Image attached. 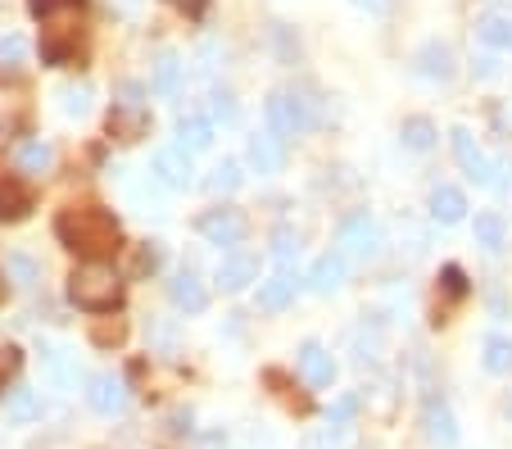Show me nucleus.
Masks as SVG:
<instances>
[{
  "label": "nucleus",
  "instance_id": "nucleus-1",
  "mask_svg": "<svg viewBox=\"0 0 512 449\" xmlns=\"http://www.w3.org/2000/svg\"><path fill=\"white\" fill-rule=\"evenodd\" d=\"M59 241L68 245L73 254H82V264H105V259H114L118 254V241H123V232H118V218L109 214V209L100 205H73L59 214L55 223Z\"/></svg>",
  "mask_w": 512,
  "mask_h": 449
},
{
  "label": "nucleus",
  "instance_id": "nucleus-2",
  "mask_svg": "<svg viewBox=\"0 0 512 449\" xmlns=\"http://www.w3.org/2000/svg\"><path fill=\"white\" fill-rule=\"evenodd\" d=\"M28 5L41 19V59L64 64L87 28V0H28Z\"/></svg>",
  "mask_w": 512,
  "mask_h": 449
},
{
  "label": "nucleus",
  "instance_id": "nucleus-3",
  "mask_svg": "<svg viewBox=\"0 0 512 449\" xmlns=\"http://www.w3.org/2000/svg\"><path fill=\"white\" fill-rule=\"evenodd\" d=\"M68 300L87 313H105L123 300V282L109 264H78L73 277H68Z\"/></svg>",
  "mask_w": 512,
  "mask_h": 449
},
{
  "label": "nucleus",
  "instance_id": "nucleus-4",
  "mask_svg": "<svg viewBox=\"0 0 512 449\" xmlns=\"http://www.w3.org/2000/svg\"><path fill=\"white\" fill-rule=\"evenodd\" d=\"M263 118H268L272 137L290 141V137H304V132L318 123V105H313L304 91L281 87V91H272V96L263 100Z\"/></svg>",
  "mask_w": 512,
  "mask_h": 449
},
{
  "label": "nucleus",
  "instance_id": "nucleus-5",
  "mask_svg": "<svg viewBox=\"0 0 512 449\" xmlns=\"http://www.w3.org/2000/svg\"><path fill=\"white\" fill-rule=\"evenodd\" d=\"M336 241H340V254H349V259H377L381 254V227L368 209H354V214L340 218Z\"/></svg>",
  "mask_w": 512,
  "mask_h": 449
},
{
  "label": "nucleus",
  "instance_id": "nucleus-6",
  "mask_svg": "<svg viewBox=\"0 0 512 449\" xmlns=\"http://www.w3.org/2000/svg\"><path fill=\"white\" fill-rule=\"evenodd\" d=\"M449 141H454L458 168H463V173L472 177L476 186H499V182H503V177H499L503 164H499V159H490L481 146H476V137L467 132V127H454V132H449Z\"/></svg>",
  "mask_w": 512,
  "mask_h": 449
},
{
  "label": "nucleus",
  "instance_id": "nucleus-7",
  "mask_svg": "<svg viewBox=\"0 0 512 449\" xmlns=\"http://www.w3.org/2000/svg\"><path fill=\"white\" fill-rule=\"evenodd\" d=\"M37 363H41V377H46L50 391H59V395L78 391V354L68 350V345L41 341L37 345Z\"/></svg>",
  "mask_w": 512,
  "mask_h": 449
},
{
  "label": "nucleus",
  "instance_id": "nucleus-8",
  "mask_svg": "<svg viewBox=\"0 0 512 449\" xmlns=\"http://www.w3.org/2000/svg\"><path fill=\"white\" fill-rule=\"evenodd\" d=\"M150 177H155L159 186H168V191H186V186L195 182V164L186 150L164 146V150H155V159H150Z\"/></svg>",
  "mask_w": 512,
  "mask_h": 449
},
{
  "label": "nucleus",
  "instance_id": "nucleus-9",
  "mask_svg": "<svg viewBox=\"0 0 512 449\" xmlns=\"http://www.w3.org/2000/svg\"><path fill=\"white\" fill-rule=\"evenodd\" d=\"M422 431H426V440H431L435 449H449L458 440V418H454V409H449L445 395H426V404H422Z\"/></svg>",
  "mask_w": 512,
  "mask_h": 449
},
{
  "label": "nucleus",
  "instance_id": "nucleus-10",
  "mask_svg": "<svg viewBox=\"0 0 512 449\" xmlns=\"http://www.w3.org/2000/svg\"><path fill=\"white\" fill-rule=\"evenodd\" d=\"M200 236L209 245H241L245 241V218L236 214V209H209V214L200 218Z\"/></svg>",
  "mask_w": 512,
  "mask_h": 449
},
{
  "label": "nucleus",
  "instance_id": "nucleus-11",
  "mask_svg": "<svg viewBox=\"0 0 512 449\" xmlns=\"http://www.w3.org/2000/svg\"><path fill=\"white\" fill-rule=\"evenodd\" d=\"M87 404L96 413H105V418H114V413L127 409V386L123 377H114V372H96V377L87 381Z\"/></svg>",
  "mask_w": 512,
  "mask_h": 449
},
{
  "label": "nucleus",
  "instance_id": "nucleus-12",
  "mask_svg": "<svg viewBox=\"0 0 512 449\" xmlns=\"http://www.w3.org/2000/svg\"><path fill=\"white\" fill-rule=\"evenodd\" d=\"M213 282H218V291H245L250 282H259V259H254V254H245V250L223 254V264H218Z\"/></svg>",
  "mask_w": 512,
  "mask_h": 449
},
{
  "label": "nucleus",
  "instance_id": "nucleus-13",
  "mask_svg": "<svg viewBox=\"0 0 512 449\" xmlns=\"http://www.w3.org/2000/svg\"><path fill=\"white\" fill-rule=\"evenodd\" d=\"M295 363H300V377L309 381L313 391H327L331 381H336V359H331L318 341H304L300 354H295Z\"/></svg>",
  "mask_w": 512,
  "mask_h": 449
},
{
  "label": "nucleus",
  "instance_id": "nucleus-14",
  "mask_svg": "<svg viewBox=\"0 0 512 449\" xmlns=\"http://www.w3.org/2000/svg\"><path fill=\"white\" fill-rule=\"evenodd\" d=\"M213 118L209 114H182L177 118V150H186V155H204V150L213 146Z\"/></svg>",
  "mask_w": 512,
  "mask_h": 449
},
{
  "label": "nucleus",
  "instance_id": "nucleus-15",
  "mask_svg": "<svg viewBox=\"0 0 512 449\" xmlns=\"http://www.w3.org/2000/svg\"><path fill=\"white\" fill-rule=\"evenodd\" d=\"M345 254H318L309 268V291L313 295H336L345 286Z\"/></svg>",
  "mask_w": 512,
  "mask_h": 449
},
{
  "label": "nucleus",
  "instance_id": "nucleus-16",
  "mask_svg": "<svg viewBox=\"0 0 512 449\" xmlns=\"http://www.w3.org/2000/svg\"><path fill=\"white\" fill-rule=\"evenodd\" d=\"M168 300H173L182 313H200L204 304H209V291H204V282L191 273V268H182V273H173V282H168Z\"/></svg>",
  "mask_w": 512,
  "mask_h": 449
},
{
  "label": "nucleus",
  "instance_id": "nucleus-17",
  "mask_svg": "<svg viewBox=\"0 0 512 449\" xmlns=\"http://www.w3.org/2000/svg\"><path fill=\"white\" fill-rule=\"evenodd\" d=\"M417 73H422L426 82H449L454 78V50H449L445 41H426V46L417 50Z\"/></svg>",
  "mask_w": 512,
  "mask_h": 449
},
{
  "label": "nucleus",
  "instance_id": "nucleus-18",
  "mask_svg": "<svg viewBox=\"0 0 512 449\" xmlns=\"http://www.w3.org/2000/svg\"><path fill=\"white\" fill-rule=\"evenodd\" d=\"M32 209V186L23 177H0V218L5 223H19Z\"/></svg>",
  "mask_w": 512,
  "mask_h": 449
},
{
  "label": "nucleus",
  "instance_id": "nucleus-19",
  "mask_svg": "<svg viewBox=\"0 0 512 449\" xmlns=\"http://www.w3.org/2000/svg\"><path fill=\"white\" fill-rule=\"evenodd\" d=\"M463 214H467V196L458 191V186H435L431 191V218L440 227H454V223H463Z\"/></svg>",
  "mask_w": 512,
  "mask_h": 449
},
{
  "label": "nucleus",
  "instance_id": "nucleus-20",
  "mask_svg": "<svg viewBox=\"0 0 512 449\" xmlns=\"http://www.w3.org/2000/svg\"><path fill=\"white\" fill-rule=\"evenodd\" d=\"M245 155H250L254 173H277L281 159H286V146H281V137H272V132H254Z\"/></svg>",
  "mask_w": 512,
  "mask_h": 449
},
{
  "label": "nucleus",
  "instance_id": "nucleus-21",
  "mask_svg": "<svg viewBox=\"0 0 512 449\" xmlns=\"http://www.w3.org/2000/svg\"><path fill=\"white\" fill-rule=\"evenodd\" d=\"M5 422L10 427H28V422H37L41 418V400H37V391H28V386H14V391H5Z\"/></svg>",
  "mask_w": 512,
  "mask_h": 449
},
{
  "label": "nucleus",
  "instance_id": "nucleus-22",
  "mask_svg": "<svg viewBox=\"0 0 512 449\" xmlns=\"http://www.w3.org/2000/svg\"><path fill=\"white\" fill-rule=\"evenodd\" d=\"M182 73H186L182 55H177V50H159L155 73H150V87H155L159 96H177V87H182Z\"/></svg>",
  "mask_w": 512,
  "mask_h": 449
},
{
  "label": "nucleus",
  "instance_id": "nucleus-23",
  "mask_svg": "<svg viewBox=\"0 0 512 449\" xmlns=\"http://www.w3.org/2000/svg\"><path fill=\"white\" fill-rule=\"evenodd\" d=\"M295 291H300V277L295 273H272L268 282H259V304L263 309H286L295 300Z\"/></svg>",
  "mask_w": 512,
  "mask_h": 449
},
{
  "label": "nucleus",
  "instance_id": "nucleus-24",
  "mask_svg": "<svg viewBox=\"0 0 512 449\" xmlns=\"http://www.w3.org/2000/svg\"><path fill=\"white\" fill-rule=\"evenodd\" d=\"M300 232H290V227H277L272 232V264H277V273H295V264H300Z\"/></svg>",
  "mask_w": 512,
  "mask_h": 449
},
{
  "label": "nucleus",
  "instance_id": "nucleus-25",
  "mask_svg": "<svg viewBox=\"0 0 512 449\" xmlns=\"http://www.w3.org/2000/svg\"><path fill=\"white\" fill-rule=\"evenodd\" d=\"M476 37L494 50H512V14H485L476 23Z\"/></svg>",
  "mask_w": 512,
  "mask_h": 449
},
{
  "label": "nucleus",
  "instance_id": "nucleus-26",
  "mask_svg": "<svg viewBox=\"0 0 512 449\" xmlns=\"http://www.w3.org/2000/svg\"><path fill=\"white\" fill-rule=\"evenodd\" d=\"M399 141H404V150H413V155H426V150L435 146V123L431 118H408V123L399 127Z\"/></svg>",
  "mask_w": 512,
  "mask_h": 449
},
{
  "label": "nucleus",
  "instance_id": "nucleus-27",
  "mask_svg": "<svg viewBox=\"0 0 512 449\" xmlns=\"http://www.w3.org/2000/svg\"><path fill=\"white\" fill-rule=\"evenodd\" d=\"M50 168H55V150H50L46 141H28V146L19 150V173L41 177V173H50Z\"/></svg>",
  "mask_w": 512,
  "mask_h": 449
},
{
  "label": "nucleus",
  "instance_id": "nucleus-28",
  "mask_svg": "<svg viewBox=\"0 0 512 449\" xmlns=\"http://www.w3.org/2000/svg\"><path fill=\"white\" fill-rule=\"evenodd\" d=\"M481 363L490 372H508L512 368V341H508V336H499V332L485 336V341H481Z\"/></svg>",
  "mask_w": 512,
  "mask_h": 449
},
{
  "label": "nucleus",
  "instance_id": "nucleus-29",
  "mask_svg": "<svg viewBox=\"0 0 512 449\" xmlns=\"http://www.w3.org/2000/svg\"><path fill=\"white\" fill-rule=\"evenodd\" d=\"M109 132H114L118 141L145 137V109H114V114H109Z\"/></svg>",
  "mask_w": 512,
  "mask_h": 449
},
{
  "label": "nucleus",
  "instance_id": "nucleus-30",
  "mask_svg": "<svg viewBox=\"0 0 512 449\" xmlns=\"http://www.w3.org/2000/svg\"><path fill=\"white\" fill-rule=\"evenodd\" d=\"M59 109H64L68 118H87L91 114V87L87 82H68V87H59Z\"/></svg>",
  "mask_w": 512,
  "mask_h": 449
},
{
  "label": "nucleus",
  "instance_id": "nucleus-31",
  "mask_svg": "<svg viewBox=\"0 0 512 449\" xmlns=\"http://www.w3.org/2000/svg\"><path fill=\"white\" fill-rule=\"evenodd\" d=\"M476 245H485V250H503V236H508V223H503L499 214H481L476 218Z\"/></svg>",
  "mask_w": 512,
  "mask_h": 449
},
{
  "label": "nucleus",
  "instance_id": "nucleus-32",
  "mask_svg": "<svg viewBox=\"0 0 512 449\" xmlns=\"http://www.w3.org/2000/svg\"><path fill=\"white\" fill-rule=\"evenodd\" d=\"M241 182L245 177H241V164H236V159H223V164L209 173V191H218V196H223V191H236Z\"/></svg>",
  "mask_w": 512,
  "mask_h": 449
},
{
  "label": "nucleus",
  "instance_id": "nucleus-33",
  "mask_svg": "<svg viewBox=\"0 0 512 449\" xmlns=\"http://www.w3.org/2000/svg\"><path fill=\"white\" fill-rule=\"evenodd\" d=\"M209 118L213 123H236V96L232 91H209Z\"/></svg>",
  "mask_w": 512,
  "mask_h": 449
},
{
  "label": "nucleus",
  "instance_id": "nucleus-34",
  "mask_svg": "<svg viewBox=\"0 0 512 449\" xmlns=\"http://www.w3.org/2000/svg\"><path fill=\"white\" fill-rule=\"evenodd\" d=\"M349 440V427H336V422H331V427H322L318 436L309 440V449H340Z\"/></svg>",
  "mask_w": 512,
  "mask_h": 449
},
{
  "label": "nucleus",
  "instance_id": "nucleus-35",
  "mask_svg": "<svg viewBox=\"0 0 512 449\" xmlns=\"http://www.w3.org/2000/svg\"><path fill=\"white\" fill-rule=\"evenodd\" d=\"M114 109H141V96H145V87L141 82H118V91H114Z\"/></svg>",
  "mask_w": 512,
  "mask_h": 449
},
{
  "label": "nucleus",
  "instance_id": "nucleus-36",
  "mask_svg": "<svg viewBox=\"0 0 512 449\" xmlns=\"http://www.w3.org/2000/svg\"><path fill=\"white\" fill-rule=\"evenodd\" d=\"M14 372H19V350H14V345H0V391L14 381Z\"/></svg>",
  "mask_w": 512,
  "mask_h": 449
},
{
  "label": "nucleus",
  "instance_id": "nucleus-37",
  "mask_svg": "<svg viewBox=\"0 0 512 449\" xmlns=\"http://www.w3.org/2000/svg\"><path fill=\"white\" fill-rule=\"evenodd\" d=\"M23 55H28V41H23V37H0V59L23 64Z\"/></svg>",
  "mask_w": 512,
  "mask_h": 449
},
{
  "label": "nucleus",
  "instance_id": "nucleus-38",
  "mask_svg": "<svg viewBox=\"0 0 512 449\" xmlns=\"http://www.w3.org/2000/svg\"><path fill=\"white\" fill-rule=\"evenodd\" d=\"M354 409H358V395H340V400L331 404V422H336V427H345V422L354 418Z\"/></svg>",
  "mask_w": 512,
  "mask_h": 449
},
{
  "label": "nucleus",
  "instance_id": "nucleus-39",
  "mask_svg": "<svg viewBox=\"0 0 512 449\" xmlns=\"http://www.w3.org/2000/svg\"><path fill=\"white\" fill-rule=\"evenodd\" d=\"M5 268H10V273L19 277V286H32V282H37V268H32L28 259H23V254H14V259H10Z\"/></svg>",
  "mask_w": 512,
  "mask_h": 449
},
{
  "label": "nucleus",
  "instance_id": "nucleus-40",
  "mask_svg": "<svg viewBox=\"0 0 512 449\" xmlns=\"http://www.w3.org/2000/svg\"><path fill=\"white\" fill-rule=\"evenodd\" d=\"M354 5H358V10H368V14H386L395 0H354Z\"/></svg>",
  "mask_w": 512,
  "mask_h": 449
},
{
  "label": "nucleus",
  "instance_id": "nucleus-41",
  "mask_svg": "<svg viewBox=\"0 0 512 449\" xmlns=\"http://www.w3.org/2000/svg\"><path fill=\"white\" fill-rule=\"evenodd\" d=\"M200 449H227V436L223 431H209V436L200 440Z\"/></svg>",
  "mask_w": 512,
  "mask_h": 449
},
{
  "label": "nucleus",
  "instance_id": "nucleus-42",
  "mask_svg": "<svg viewBox=\"0 0 512 449\" xmlns=\"http://www.w3.org/2000/svg\"><path fill=\"white\" fill-rule=\"evenodd\" d=\"M476 73H481V78H494V59L481 55V59H476Z\"/></svg>",
  "mask_w": 512,
  "mask_h": 449
},
{
  "label": "nucleus",
  "instance_id": "nucleus-43",
  "mask_svg": "<svg viewBox=\"0 0 512 449\" xmlns=\"http://www.w3.org/2000/svg\"><path fill=\"white\" fill-rule=\"evenodd\" d=\"M173 5H182V10H200L204 0H173Z\"/></svg>",
  "mask_w": 512,
  "mask_h": 449
},
{
  "label": "nucleus",
  "instance_id": "nucleus-44",
  "mask_svg": "<svg viewBox=\"0 0 512 449\" xmlns=\"http://www.w3.org/2000/svg\"><path fill=\"white\" fill-rule=\"evenodd\" d=\"M123 10H136V0H123Z\"/></svg>",
  "mask_w": 512,
  "mask_h": 449
}]
</instances>
